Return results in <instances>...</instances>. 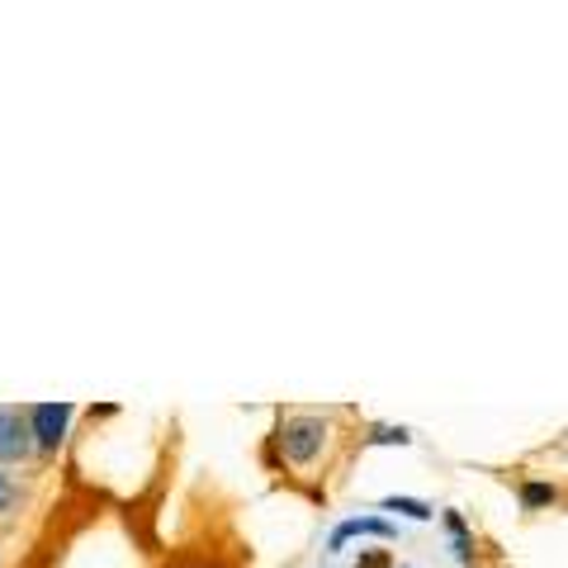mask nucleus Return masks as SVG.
I'll return each instance as SVG.
<instances>
[{"label":"nucleus","mask_w":568,"mask_h":568,"mask_svg":"<svg viewBox=\"0 0 568 568\" xmlns=\"http://www.w3.org/2000/svg\"><path fill=\"white\" fill-rule=\"evenodd\" d=\"M327 440H332V422L327 417H313V413H298L280 426V455L290 459V465H313L317 455L327 450Z\"/></svg>","instance_id":"obj_1"},{"label":"nucleus","mask_w":568,"mask_h":568,"mask_svg":"<svg viewBox=\"0 0 568 568\" xmlns=\"http://www.w3.org/2000/svg\"><path fill=\"white\" fill-rule=\"evenodd\" d=\"M29 459H39V446H33V426H29V407L0 403V465L20 469Z\"/></svg>","instance_id":"obj_2"},{"label":"nucleus","mask_w":568,"mask_h":568,"mask_svg":"<svg viewBox=\"0 0 568 568\" xmlns=\"http://www.w3.org/2000/svg\"><path fill=\"white\" fill-rule=\"evenodd\" d=\"M71 422H77V407L71 403H33L29 407V426H33V446H39L43 459H52L67 436H71Z\"/></svg>","instance_id":"obj_3"},{"label":"nucleus","mask_w":568,"mask_h":568,"mask_svg":"<svg viewBox=\"0 0 568 568\" xmlns=\"http://www.w3.org/2000/svg\"><path fill=\"white\" fill-rule=\"evenodd\" d=\"M29 507V484L20 478V469L0 465V526H14Z\"/></svg>","instance_id":"obj_4"},{"label":"nucleus","mask_w":568,"mask_h":568,"mask_svg":"<svg viewBox=\"0 0 568 568\" xmlns=\"http://www.w3.org/2000/svg\"><path fill=\"white\" fill-rule=\"evenodd\" d=\"M555 497H559V493L545 488V484H526V488H521V503H526V507H549Z\"/></svg>","instance_id":"obj_5"},{"label":"nucleus","mask_w":568,"mask_h":568,"mask_svg":"<svg viewBox=\"0 0 568 568\" xmlns=\"http://www.w3.org/2000/svg\"><path fill=\"white\" fill-rule=\"evenodd\" d=\"M384 507H398V511H407V517H417V521H422V517H432V511H426L422 503H398V497H394V503H384Z\"/></svg>","instance_id":"obj_6"}]
</instances>
